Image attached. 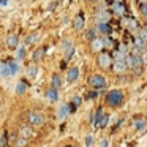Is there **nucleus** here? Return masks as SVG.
I'll list each match as a JSON object with an SVG mask.
<instances>
[{"mask_svg":"<svg viewBox=\"0 0 147 147\" xmlns=\"http://www.w3.org/2000/svg\"><path fill=\"white\" fill-rule=\"evenodd\" d=\"M125 101V95L122 90H111L106 93V105L111 108H120Z\"/></svg>","mask_w":147,"mask_h":147,"instance_id":"nucleus-1","label":"nucleus"},{"mask_svg":"<svg viewBox=\"0 0 147 147\" xmlns=\"http://www.w3.org/2000/svg\"><path fill=\"white\" fill-rule=\"evenodd\" d=\"M125 62H127V67L128 70H131L134 74H141L142 73V59H141V55H134V54H128L127 59H125Z\"/></svg>","mask_w":147,"mask_h":147,"instance_id":"nucleus-2","label":"nucleus"},{"mask_svg":"<svg viewBox=\"0 0 147 147\" xmlns=\"http://www.w3.org/2000/svg\"><path fill=\"white\" fill-rule=\"evenodd\" d=\"M26 120H27V123L32 125V127H43L45 122H46L45 115L38 111H29L26 114Z\"/></svg>","mask_w":147,"mask_h":147,"instance_id":"nucleus-3","label":"nucleus"},{"mask_svg":"<svg viewBox=\"0 0 147 147\" xmlns=\"http://www.w3.org/2000/svg\"><path fill=\"white\" fill-rule=\"evenodd\" d=\"M89 86L95 90H105L108 87V79L103 74H93L89 79Z\"/></svg>","mask_w":147,"mask_h":147,"instance_id":"nucleus-4","label":"nucleus"},{"mask_svg":"<svg viewBox=\"0 0 147 147\" xmlns=\"http://www.w3.org/2000/svg\"><path fill=\"white\" fill-rule=\"evenodd\" d=\"M98 65H100V68H103V70H111V65H112L111 54L106 52V51H100L98 52Z\"/></svg>","mask_w":147,"mask_h":147,"instance_id":"nucleus-5","label":"nucleus"},{"mask_svg":"<svg viewBox=\"0 0 147 147\" xmlns=\"http://www.w3.org/2000/svg\"><path fill=\"white\" fill-rule=\"evenodd\" d=\"M95 18H96V22L98 24H108L112 19V13L106 10V7H100L96 14H95Z\"/></svg>","mask_w":147,"mask_h":147,"instance_id":"nucleus-6","label":"nucleus"},{"mask_svg":"<svg viewBox=\"0 0 147 147\" xmlns=\"http://www.w3.org/2000/svg\"><path fill=\"white\" fill-rule=\"evenodd\" d=\"M111 71L117 76L120 74H127L128 71V67H127V62L125 60H114V63L111 65Z\"/></svg>","mask_w":147,"mask_h":147,"instance_id":"nucleus-7","label":"nucleus"},{"mask_svg":"<svg viewBox=\"0 0 147 147\" xmlns=\"http://www.w3.org/2000/svg\"><path fill=\"white\" fill-rule=\"evenodd\" d=\"M5 45L10 49H16L18 46H19V36H18L16 33H10V35L7 36V40H5Z\"/></svg>","mask_w":147,"mask_h":147,"instance_id":"nucleus-8","label":"nucleus"},{"mask_svg":"<svg viewBox=\"0 0 147 147\" xmlns=\"http://www.w3.org/2000/svg\"><path fill=\"white\" fill-rule=\"evenodd\" d=\"M112 27L109 26V22L108 24H98L96 26V33H100V35H103V36H109L112 33Z\"/></svg>","mask_w":147,"mask_h":147,"instance_id":"nucleus-9","label":"nucleus"},{"mask_svg":"<svg viewBox=\"0 0 147 147\" xmlns=\"http://www.w3.org/2000/svg\"><path fill=\"white\" fill-rule=\"evenodd\" d=\"M84 24H86V19H84V13L81 11V13L78 14L76 18H74V21H73V27H74V30L81 32V30L84 29Z\"/></svg>","mask_w":147,"mask_h":147,"instance_id":"nucleus-10","label":"nucleus"},{"mask_svg":"<svg viewBox=\"0 0 147 147\" xmlns=\"http://www.w3.org/2000/svg\"><path fill=\"white\" fill-rule=\"evenodd\" d=\"M29 87H30V84H29V81L27 79H21L19 82H18V87H16V93L18 95H24V93L29 90Z\"/></svg>","mask_w":147,"mask_h":147,"instance_id":"nucleus-11","label":"nucleus"},{"mask_svg":"<svg viewBox=\"0 0 147 147\" xmlns=\"http://www.w3.org/2000/svg\"><path fill=\"white\" fill-rule=\"evenodd\" d=\"M103 48H105V40L101 38V36H96V38H93L92 40V51H95V52H100V51H103Z\"/></svg>","mask_w":147,"mask_h":147,"instance_id":"nucleus-12","label":"nucleus"},{"mask_svg":"<svg viewBox=\"0 0 147 147\" xmlns=\"http://www.w3.org/2000/svg\"><path fill=\"white\" fill-rule=\"evenodd\" d=\"M78 78H79V68H78V67H71L70 70H68L67 81H68V82H74V81H78Z\"/></svg>","mask_w":147,"mask_h":147,"instance_id":"nucleus-13","label":"nucleus"},{"mask_svg":"<svg viewBox=\"0 0 147 147\" xmlns=\"http://www.w3.org/2000/svg\"><path fill=\"white\" fill-rule=\"evenodd\" d=\"M112 7V13L114 14H123L125 13V5H123V2H114V3L111 5Z\"/></svg>","mask_w":147,"mask_h":147,"instance_id":"nucleus-14","label":"nucleus"},{"mask_svg":"<svg viewBox=\"0 0 147 147\" xmlns=\"http://www.w3.org/2000/svg\"><path fill=\"white\" fill-rule=\"evenodd\" d=\"M52 87H54V89H60V87L62 86H63V79H62V76H60V74H59V73H54V74H52Z\"/></svg>","mask_w":147,"mask_h":147,"instance_id":"nucleus-15","label":"nucleus"},{"mask_svg":"<svg viewBox=\"0 0 147 147\" xmlns=\"http://www.w3.org/2000/svg\"><path fill=\"white\" fill-rule=\"evenodd\" d=\"M38 40H40V32H33V33H30V35H27V36H26V46H29V45H35V43H38Z\"/></svg>","mask_w":147,"mask_h":147,"instance_id":"nucleus-16","label":"nucleus"},{"mask_svg":"<svg viewBox=\"0 0 147 147\" xmlns=\"http://www.w3.org/2000/svg\"><path fill=\"white\" fill-rule=\"evenodd\" d=\"M46 51H48V48H46V46H41V48L40 49H36L35 52H33V60H41L43 59V55L46 54Z\"/></svg>","mask_w":147,"mask_h":147,"instance_id":"nucleus-17","label":"nucleus"},{"mask_svg":"<svg viewBox=\"0 0 147 147\" xmlns=\"http://www.w3.org/2000/svg\"><path fill=\"white\" fill-rule=\"evenodd\" d=\"M146 45H147V41H144L141 36H134V38H133V46L139 48L141 51H144V49H146Z\"/></svg>","mask_w":147,"mask_h":147,"instance_id":"nucleus-18","label":"nucleus"},{"mask_svg":"<svg viewBox=\"0 0 147 147\" xmlns=\"http://www.w3.org/2000/svg\"><path fill=\"white\" fill-rule=\"evenodd\" d=\"M127 55H128V54H125V52L119 51V49L115 48V49H114V52L111 54V57L114 59V60H125V59H127Z\"/></svg>","mask_w":147,"mask_h":147,"instance_id":"nucleus-19","label":"nucleus"},{"mask_svg":"<svg viewBox=\"0 0 147 147\" xmlns=\"http://www.w3.org/2000/svg\"><path fill=\"white\" fill-rule=\"evenodd\" d=\"M46 96H48L51 101H57V100H59V92H57V89L51 87V89L48 90V93H46Z\"/></svg>","mask_w":147,"mask_h":147,"instance_id":"nucleus-20","label":"nucleus"},{"mask_svg":"<svg viewBox=\"0 0 147 147\" xmlns=\"http://www.w3.org/2000/svg\"><path fill=\"white\" fill-rule=\"evenodd\" d=\"M0 76H3V78L11 76V73H10V67H8V63H2V65H0Z\"/></svg>","mask_w":147,"mask_h":147,"instance_id":"nucleus-21","label":"nucleus"},{"mask_svg":"<svg viewBox=\"0 0 147 147\" xmlns=\"http://www.w3.org/2000/svg\"><path fill=\"white\" fill-rule=\"evenodd\" d=\"M147 125V120L146 119H139V120H134V128H136L138 131H142L144 128H146Z\"/></svg>","mask_w":147,"mask_h":147,"instance_id":"nucleus-22","label":"nucleus"},{"mask_svg":"<svg viewBox=\"0 0 147 147\" xmlns=\"http://www.w3.org/2000/svg\"><path fill=\"white\" fill-rule=\"evenodd\" d=\"M8 131H3L0 134V147H8Z\"/></svg>","mask_w":147,"mask_h":147,"instance_id":"nucleus-23","label":"nucleus"},{"mask_svg":"<svg viewBox=\"0 0 147 147\" xmlns=\"http://www.w3.org/2000/svg\"><path fill=\"white\" fill-rule=\"evenodd\" d=\"M19 136H24V138H30V136H33V131L30 130L29 127H22V128H21V131H19Z\"/></svg>","mask_w":147,"mask_h":147,"instance_id":"nucleus-24","label":"nucleus"},{"mask_svg":"<svg viewBox=\"0 0 147 147\" xmlns=\"http://www.w3.org/2000/svg\"><path fill=\"white\" fill-rule=\"evenodd\" d=\"M8 67H10V73H11V76H14V74L18 73V71H19V65L16 63V62H8Z\"/></svg>","mask_w":147,"mask_h":147,"instance_id":"nucleus-25","label":"nucleus"},{"mask_svg":"<svg viewBox=\"0 0 147 147\" xmlns=\"http://www.w3.org/2000/svg\"><path fill=\"white\" fill-rule=\"evenodd\" d=\"M27 144H29V138L19 136L16 139V147H27Z\"/></svg>","mask_w":147,"mask_h":147,"instance_id":"nucleus-26","label":"nucleus"},{"mask_svg":"<svg viewBox=\"0 0 147 147\" xmlns=\"http://www.w3.org/2000/svg\"><path fill=\"white\" fill-rule=\"evenodd\" d=\"M100 92H101V90H95V89H93V90H90V92L86 93V98L87 100H93V98H96V96L100 95Z\"/></svg>","mask_w":147,"mask_h":147,"instance_id":"nucleus-27","label":"nucleus"},{"mask_svg":"<svg viewBox=\"0 0 147 147\" xmlns=\"http://www.w3.org/2000/svg\"><path fill=\"white\" fill-rule=\"evenodd\" d=\"M86 38L89 40V41H92L93 38H96V29H89V30H87Z\"/></svg>","mask_w":147,"mask_h":147,"instance_id":"nucleus-28","label":"nucleus"},{"mask_svg":"<svg viewBox=\"0 0 147 147\" xmlns=\"http://www.w3.org/2000/svg\"><path fill=\"white\" fill-rule=\"evenodd\" d=\"M59 114H60V117H63V119H65L68 114H70V106H68V105L62 106V108H60V111H59Z\"/></svg>","mask_w":147,"mask_h":147,"instance_id":"nucleus-29","label":"nucleus"},{"mask_svg":"<svg viewBox=\"0 0 147 147\" xmlns=\"http://www.w3.org/2000/svg\"><path fill=\"white\" fill-rule=\"evenodd\" d=\"M74 52H76V49H74V48H71V49H68V51H65V62H70L71 59H73Z\"/></svg>","mask_w":147,"mask_h":147,"instance_id":"nucleus-30","label":"nucleus"},{"mask_svg":"<svg viewBox=\"0 0 147 147\" xmlns=\"http://www.w3.org/2000/svg\"><path fill=\"white\" fill-rule=\"evenodd\" d=\"M108 122H109V115H108V114H103L101 120H100V125H98V128H105L106 125H108Z\"/></svg>","mask_w":147,"mask_h":147,"instance_id":"nucleus-31","label":"nucleus"},{"mask_svg":"<svg viewBox=\"0 0 147 147\" xmlns=\"http://www.w3.org/2000/svg\"><path fill=\"white\" fill-rule=\"evenodd\" d=\"M24 57H26V45L21 46L19 51H18V60H22Z\"/></svg>","mask_w":147,"mask_h":147,"instance_id":"nucleus-32","label":"nucleus"},{"mask_svg":"<svg viewBox=\"0 0 147 147\" xmlns=\"http://www.w3.org/2000/svg\"><path fill=\"white\" fill-rule=\"evenodd\" d=\"M139 10H141V14H142L144 18H147V2L139 3Z\"/></svg>","mask_w":147,"mask_h":147,"instance_id":"nucleus-33","label":"nucleus"},{"mask_svg":"<svg viewBox=\"0 0 147 147\" xmlns=\"http://www.w3.org/2000/svg\"><path fill=\"white\" fill-rule=\"evenodd\" d=\"M139 36L144 41H147V26H144L142 29H139Z\"/></svg>","mask_w":147,"mask_h":147,"instance_id":"nucleus-34","label":"nucleus"},{"mask_svg":"<svg viewBox=\"0 0 147 147\" xmlns=\"http://www.w3.org/2000/svg\"><path fill=\"white\" fill-rule=\"evenodd\" d=\"M62 48H63V51H68V49L73 48V43H71V40H63V45H62Z\"/></svg>","mask_w":147,"mask_h":147,"instance_id":"nucleus-35","label":"nucleus"},{"mask_svg":"<svg viewBox=\"0 0 147 147\" xmlns=\"http://www.w3.org/2000/svg\"><path fill=\"white\" fill-rule=\"evenodd\" d=\"M71 103H73L74 106H79L81 103H82V98H81V96H73V100H71Z\"/></svg>","mask_w":147,"mask_h":147,"instance_id":"nucleus-36","label":"nucleus"},{"mask_svg":"<svg viewBox=\"0 0 147 147\" xmlns=\"http://www.w3.org/2000/svg\"><path fill=\"white\" fill-rule=\"evenodd\" d=\"M36 73H38V68H36V67H30L29 68V74H30V76H36Z\"/></svg>","mask_w":147,"mask_h":147,"instance_id":"nucleus-37","label":"nucleus"},{"mask_svg":"<svg viewBox=\"0 0 147 147\" xmlns=\"http://www.w3.org/2000/svg\"><path fill=\"white\" fill-rule=\"evenodd\" d=\"M141 59H142V63H147V51L146 49L141 52Z\"/></svg>","mask_w":147,"mask_h":147,"instance_id":"nucleus-38","label":"nucleus"},{"mask_svg":"<svg viewBox=\"0 0 147 147\" xmlns=\"http://www.w3.org/2000/svg\"><path fill=\"white\" fill-rule=\"evenodd\" d=\"M92 142H93V138L92 136H87L86 138V144H87V146H92Z\"/></svg>","mask_w":147,"mask_h":147,"instance_id":"nucleus-39","label":"nucleus"},{"mask_svg":"<svg viewBox=\"0 0 147 147\" xmlns=\"http://www.w3.org/2000/svg\"><path fill=\"white\" fill-rule=\"evenodd\" d=\"M55 7H57V3L54 2V3H51V5H49V10H51V11H54V10H55Z\"/></svg>","mask_w":147,"mask_h":147,"instance_id":"nucleus-40","label":"nucleus"},{"mask_svg":"<svg viewBox=\"0 0 147 147\" xmlns=\"http://www.w3.org/2000/svg\"><path fill=\"white\" fill-rule=\"evenodd\" d=\"M100 147H108V139H103L101 141V146Z\"/></svg>","mask_w":147,"mask_h":147,"instance_id":"nucleus-41","label":"nucleus"},{"mask_svg":"<svg viewBox=\"0 0 147 147\" xmlns=\"http://www.w3.org/2000/svg\"><path fill=\"white\" fill-rule=\"evenodd\" d=\"M7 3H8L7 0H0V5H2V7H5V5H7Z\"/></svg>","mask_w":147,"mask_h":147,"instance_id":"nucleus-42","label":"nucleus"},{"mask_svg":"<svg viewBox=\"0 0 147 147\" xmlns=\"http://www.w3.org/2000/svg\"><path fill=\"white\" fill-rule=\"evenodd\" d=\"M65 67H67V62H65V60H63V62H62V63H60V68H62V70H63V68H65Z\"/></svg>","mask_w":147,"mask_h":147,"instance_id":"nucleus-43","label":"nucleus"},{"mask_svg":"<svg viewBox=\"0 0 147 147\" xmlns=\"http://www.w3.org/2000/svg\"><path fill=\"white\" fill-rule=\"evenodd\" d=\"M65 147H78V146H74V144H70V146H65Z\"/></svg>","mask_w":147,"mask_h":147,"instance_id":"nucleus-44","label":"nucleus"},{"mask_svg":"<svg viewBox=\"0 0 147 147\" xmlns=\"http://www.w3.org/2000/svg\"><path fill=\"white\" fill-rule=\"evenodd\" d=\"M90 2H96V0H90Z\"/></svg>","mask_w":147,"mask_h":147,"instance_id":"nucleus-45","label":"nucleus"},{"mask_svg":"<svg viewBox=\"0 0 147 147\" xmlns=\"http://www.w3.org/2000/svg\"><path fill=\"white\" fill-rule=\"evenodd\" d=\"M146 51H147V45H146Z\"/></svg>","mask_w":147,"mask_h":147,"instance_id":"nucleus-46","label":"nucleus"},{"mask_svg":"<svg viewBox=\"0 0 147 147\" xmlns=\"http://www.w3.org/2000/svg\"><path fill=\"white\" fill-rule=\"evenodd\" d=\"M146 120H147V119H146Z\"/></svg>","mask_w":147,"mask_h":147,"instance_id":"nucleus-47","label":"nucleus"}]
</instances>
